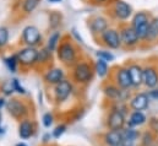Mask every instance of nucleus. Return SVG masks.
<instances>
[{"label": "nucleus", "instance_id": "393cba45", "mask_svg": "<svg viewBox=\"0 0 158 146\" xmlns=\"http://www.w3.org/2000/svg\"><path fill=\"white\" fill-rule=\"evenodd\" d=\"M59 38H60V33L59 32H54L52 36L49 37V41H48V49L50 52L55 50L56 45H58V42H59Z\"/></svg>", "mask_w": 158, "mask_h": 146}, {"label": "nucleus", "instance_id": "4c0bfd02", "mask_svg": "<svg viewBox=\"0 0 158 146\" xmlns=\"http://www.w3.org/2000/svg\"><path fill=\"white\" fill-rule=\"evenodd\" d=\"M4 106H6V102H5V100H4V98H1V97H0V108H2Z\"/></svg>", "mask_w": 158, "mask_h": 146}, {"label": "nucleus", "instance_id": "f257e3e1", "mask_svg": "<svg viewBox=\"0 0 158 146\" xmlns=\"http://www.w3.org/2000/svg\"><path fill=\"white\" fill-rule=\"evenodd\" d=\"M6 110L9 112V114H11L16 119L25 118L26 114L28 113V110H27L26 105L22 103L21 101H19V100H10L6 103Z\"/></svg>", "mask_w": 158, "mask_h": 146}, {"label": "nucleus", "instance_id": "5701e85b", "mask_svg": "<svg viewBox=\"0 0 158 146\" xmlns=\"http://www.w3.org/2000/svg\"><path fill=\"white\" fill-rule=\"evenodd\" d=\"M157 37H158V19H155L152 22H150L147 39H155Z\"/></svg>", "mask_w": 158, "mask_h": 146}, {"label": "nucleus", "instance_id": "423d86ee", "mask_svg": "<svg viewBox=\"0 0 158 146\" xmlns=\"http://www.w3.org/2000/svg\"><path fill=\"white\" fill-rule=\"evenodd\" d=\"M22 38H23V41H25L26 44H28L30 47H33V45H36L40 41V30L37 27H35V26H27L23 30Z\"/></svg>", "mask_w": 158, "mask_h": 146}, {"label": "nucleus", "instance_id": "79ce46f5", "mask_svg": "<svg viewBox=\"0 0 158 146\" xmlns=\"http://www.w3.org/2000/svg\"><path fill=\"white\" fill-rule=\"evenodd\" d=\"M152 146H158V141H157V140L153 143V145H152Z\"/></svg>", "mask_w": 158, "mask_h": 146}, {"label": "nucleus", "instance_id": "f704fd0d", "mask_svg": "<svg viewBox=\"0 0 158 146\" xmlns=\"http://www.w3.org/2000/svg\"><path fill=\"white\" fill-rule=\"evenodd\" d=\"M2 90H4V92H5L6 95H10V93L14 92V88H12L11 82H10V84H5V85L2 86Z\"/></svg>", "mask_w": 158, "mask_h": 146}, {"label": "nucleus", "instance_id": "72a5a7b5", "mask_svg": "<svg viewBox=\"0 0 158 146\" xmlns=\"http://www.w3.org/2000/svg\"><path fill=\"white\" fill-rule=\"evenodd\" d=\"M49 53H50V50H49L48 48H47V49H43L42 52H38V60H40V62H44V60L48 58Z\"/></svg>", "mask_w": 158, "mask_h": 146}, {"label": "nucleus", "instance_id": "58836bf2", "mask_svg": "<svg viewBox=\"0 0 158 146\" xmlns=\"http://www.w3.org/2000/svg\"><path fill=\"white\" fill-rule=\"evenodd\" d=\"M4 133H5V129L0 127V135H1V134H4Z\"/></svg>", "mask_w": 158, "mask_h": 146}, {"label": "nucleus", "instance_id": "cd10ccee", "mask_svg": "<svg viewBox=\"0 0 158 146\" xmlns=\"http://www.w3.org/2000/svg\"><path fill=\"white\" fill-rule=\"evenodd\" d=\"M17 60H19L17 57H10V58H6V59H5V63H6V65L9 67V69H10L11 73H15V71H16Z\"/></svg>", "mask_w": 158, "mask_h": 146}, {"label": "nucleus", "instance_id": "7c9ffc66", "mask_svg": "<svg viewBox=\"0 0 158 146\" xmlns=\"http://www.w3.org/2000/svg\"><path fill=\"white\" fill-rule=\"evenodd\" d=\"M97 55L99 59H103L104 62H112L114 60V55L109 52H104V50H101V52H97Z\"/></svg>", "mask_w": 158, "mask_h": 146}, {"label": "nucleus", "instance_id": "ddd939ff", "mask_svg": "<svg viewBox=\"0 0 158 146\" xmlns=\"http://www.w3.org/2000/svg\"><path fill=\"white\" fill-rule=\"evenodd\" d=\"M35 133V128H33V123L28 119H23L20 125H19V135L22 140H27L33 136Z\"/></svg>", "mask_w": 158, "mask_h": 146}, {"label": "nucleus", "instance_id": "473e14b6", "mask_svg": "<svg viewBox=\"0 0 158 146\" xmlns=\"http://www.w3.org/2000/svg\"><path fill=\"white\" fill-rule=\"evenodd\" d=\"M53 114H50V113H45L44 115H43V118H42V120H43V125L45 127V128H50V125L53 124Z\"/></svg>", "mask_w": 158, "mask_h": 146}, {"label": "nucleus", "instance_id": "39448f33", "mask_svg": "<svg viewBox=\"0 0 158 146\" xmlns=\"http://www.w3.org/2000/svg\"><path fill=\"white\" fill-rule=\"evenodd\" d=\"M59 59L65 64H71L75 60V49L70 43H64L59 47L58 50Z\"/></svg>", "mask_w": 158, "mask_h": 146}, {"label": "nucleus", "instance_id": "e433bc0d", "mask_svg": "<svg viewBox=\"0 0 158 146\" xmlns=\"http://www.w3.org/2000/svg\"><path fill=\"white\" fill-rule=\"evenodd\" d=\"M49 139H50V134L44 135V136H43V143H48V141H49Z\"/></svg>", "mask_w": 158, "mask_h": 146}, {"label": "nucleus", "instance_id": "f3484780", "mask_svg": "<svg viewBox=\"0 0 158 146\" xmlns=\"http://www.w3.org/2000/svg\"><path fill=\"white\" fill-rule=\"evenodd\" d=\"M44 79H45V81L48 84L58 85L59 82H61L64 80V71L61 69H52V70H49L48 73L45 74Z\"/></svg>", "mask_w": 158, "mask_h": 146}, {"label": "nucleus", "instance_id": "f03ea898", "mask_svg": "<svg viewBox=\"0 0 158 146\" xmlns=\"http://www.w3.org/2000/svg\"><path fill=\"white\" fill-rule=\"evenodd\" d=\"M125 114H123L121 112L117 110H113L110 112L108 120H107V125L109 128V130H123L125 127Z\"/></svg>", "mask_w": 158, "mask_h": 146}, {"label": "nucleus", "instance_id": "c9c22d12", "mask_svg": "<svg viewBox=\"0 0 158 146\" xmlns=\"http://www.w3.org/2000/svg\"><path fill=\"white\" fill-rule=\"evenodd\" d=\"M148 98H152L155 101H158V90H151L148 93H147Z\"/></svg>", "mask_w": 158, "mask_h": 146}, {"label": "nucleus", "instance_id": "20e7f679", "mask_svg": "<svg viewBox=\"0 0 158 146\" xmlns=\"http://www.w3.org/2000/svg\"><path fill=\"white\" fill-rule=\"evenodd\" d=\"M74 76H75V80L77 82H81V84H87L91 81L92 79V70H91V67L86 63H80L79 65L75 68V73H74Z\"/></svg>", "mask_w": 158, "mask_h": 146}, {"label": "nucleus", "instance_id": "c756f323", "mask_svg": "<svg viewBox=\"0 0 158 146\" xmlns=\"http://www.w3.org/2000/svg\"><path fill=\"white\" fill-rule=\"evenodd\" d=\"M9 41V32L5 27H0V47L5 45Z\"/></svg>", "mask_w": 158, "mask_h": 146}, {"label": "nucleus", "instance_id": "9b49d317", "mask_svg": "<svg viewBox=\"0 0 158 146\" xmlns=\"http://www.w3.org/2000/svg\"><path fill=\"white\" fill-rule=\"evenodd\" d=\"M107 146H119L123 144V133L121 130H108L103 138Z\"/></svg>", "mask_w": 158, "mask_h": 146}, {"label": "nucleus", "instance_id": "a211bd4d", "mask_svg": "<svg viewBox=\"0 0 158 146\" xmlns=\"http://www.w3.org/2000/svg\"><path fill=\"white\" fill-rule=\"evenodd\" d=\"M104 93H106L107 97H109L110 100H113V101H115V102H121V101H124V98H125L124 91L119 90L118 87L112 86V85H110V86H107V87L104 88Z\"/></svg>", "mask_w": 158, "mask_h": 146}, {"label": "nucleus", "instance_id": "c85d7f7f", "mask_svg": "<svg viewBox=\"0 0 158 146\" xmlns=\"http://www.w3.org/2000/svg\"><path fill=\"white\" fill-rule=\"evenodd\" d=\"M66 129H68V127H66L65 124H60V125H58V127L53 130V138H54V139H59V138L66 131Z\"/></svg>", "mask_w": 158, "mask_h": 146}, {"label": "nucleus", "instance_id": "ea45409f", "mask_svg": "<svg viewBox=\"0 0 158 146\" xmlns=\"http://www.w3.org/2000/svg\"><path fill=\"white\" fill-rule=\"evenodd\" d=\"M16 146H27L25 143H19V144H16Z\"/></svg>", "mask_w": 158, "mask_h": 146}, {"label": "nucleus", "instance_id": "f8f14e48", "mask_svg": "<svg viewBox=\"0 0 158 146\" xmlns=\"http://www.w3.org/2000/svg\"><path fill=\"white\" fill-rule=\"evenodd\" d=\"M148 101H150V98H148L147 93H137L135 97H132L130 106L132 110L142 112L148 107Z\"/></svg>", "mask_w": 158, "mask_h": 146}, {"label": "nucleus", "instance_id": "bb28decb", "mask_svg": "<svg viewBox=\"0 0 158 146\" xmlns=\"http://www.w3.org/2000/svg\"><path fill=\"white\" fill-rule=\"evenodd\" d=\"M38 2H40V0H25V2H23V10H25V12L33 11L37 7Z\"/></svg>", "mask_w": 158, "mask_h": 146}, {"label": "nucleus", "instance_id": "dca6fc26", "mask_svg": "<svg viewBox=\"0 0 158 146\" xmlns=\"http://www.w3.org/2000/svg\"><path fill=\"white\" fill-rule=\"evenodd\" d=\"M114 11H115V15L121 20H126L131 15V7L125 1H117L114 6Z\"/></svg>", "mask_w": 158, "mask_h": 146}, {"label": "nucleus", "instance_id": "6ab92c4d", "mask_svg": "<svg viewBox=\"0 0 158 146\" xmlns=\"http://www.w3.org/2000/svg\"><path fill=\"white\" fill-rule=\"evenodd\" d=\"M117 82H118L119 87L123 90H126L131 86V80H130V75L127 69H120L117 74Z\"/></svg>", "mask_w": 158, "mask_h": 146}, {"label": "nucleus", "instance_id": "aec40b11", "mask_svg": "<svg viewBox=\"0 0 158 146\" xmlns=\"http://www.w3.org/2000/svg\"><path fill=\"white\" fill-rule=\"evenodd\" d=\"M146 120H147V118H146V115H145L142 112L135 110L134 113H131L127 124H129L130 128H135V127H140V125L145 124Z\"/></svg>", "mask_w": 158, "mask_h": 146}, {"label": "nucleus", "instance_id": "2eb2a0df", "mask_svg": "<svg viewBox=\"0 0 158 146\" xmlns=\"http://www.w3.org/2000/svg\"><path fill=\"white\" fill-rule=\"evenodd\" d=\"M143 84L150 88H153L158 85V74L153 68L143 69Z\"/></svg>", "mask_w": 158, "mask_h": 146}, {"label": "nucleus", "instance_id": "9d476101", "mask_svg": "<svg viewBox=\"0 0 158 146\" xmlns=\"http://www.w3.org/2000/svg\"><path fill=\"white\" fill-rule=\"evenodd\" d=\"M123 133V144L125 146H135V143L140 138V133L135 130V128H124L121 130Z\"/></svg>", "mask_w": 158, "mask_h": 146}, {"label": "nucleus", "instance_id": "2f4dec72", "mask_svg": "<svg viewBox=\"0 0 158 146\" xmlns=\"http://www.w3.org/2000/svg\"><path fill=\"white\" fill-rule=\"evenodd\" d=\"M11 85H12L14 91H16V92H19V93H21V95H25V93H26L25 88L20 85V82H19V80H17V79H14V80L11 81Z\"/></svg>", "mask_w": 158, "mask_h": 146}, {"label": "nucleus", "instance_id": "4468645a", "mask_svg": "<svg viewBox=\"0 0 158 146\" xmlns=\"http://www.w3.org/2000/svg\"><path fill=\"white\" fill-rule=\"evenodd\" d=\"M120 39L123 43H125L126 45H134L139 42V36L136 33V31L132 27H126L121 31L120 33Z\"/></svg>", "mask_w": 158, "mask_h": 146}, {"label": "nucleus", "instance_id": "0eeeda50", "mask_svg": "<svg viewBox=\"0 0 158 146\" xmlns=\"http://www.w3.org/2000/svg\"><path fill=\"white\" fill-rule=\"evenodd\" d=\"M73 91V86L69 81L63 80L61 82H59L55 86V98L58 102H64L71 93Z\"/></svg>", "mask_w": 158, "mask_h": 146}, {"label": "nucleus", "instance_id": "412c9836", "mask_svg": "<svg viewBox=\"0 0 158 146\" xmlns=\"http://www.w3.org/2000/svg\"><path fill=\"white\" fill-rule=\"evenodd\" d=\"M91 28L94 33H103L107 30V21L102 17H97L91 22Z\"/></svg>", "mask_w": 158, "mask_h": 146}, {"label": "nucleus", "instance_id": "6e6552de", "mask_svg": "<svg viewBox=\"0 0 158 146\" xmlns=\"http://www.w3.org/2000/svg\"><path fill=\"white\" fill-rule=\"evenodd\" d=\"M102 37H103V41L106 42V44L112 48V49H117L119 48L120 43H121V39H120V36L118 35V32L115 30H106L103 33H102Z\"/></svg>", "mask_w": 158, "mask_h": 146}, {"label": "nucleus", "instance_id": "37998d69", "mask_svg": "<svg viewBox=\"0 0 158 146\" xmlns=\"http://www.w3.org/2000/svg\"><path fill=\"white\" fill-rule=\"evenodd\" d=\"M1 120H2V115H1V112H0V124H1Z\"/></svg>", "mask_w": 158, "mask_h": 146}, {"label": "nucleus", "instance_id": "b1692460", "mask_svg": "<svg viewBox=\"0 0 158 146\" xmlns=\"http://www.w3.org/2000/svg\"><path fill=\"white\" fill-rule=\"evenodd\" d=\"M96 71L98 74L99 77H104L108 73V64L103 59H99L96 64Z\"/></svg>", "mask_w": 158, "mask_h": 146}, {"label": "nucleus", "instance_id": "a18cd8bd", "mask_svg": "<svg viewBox=\"0 0 158 146\" xmlns=\"http://www.w3.org/2000/svg\"><path fill=\"white\" fill-rule=\"evenodd\" d=\"M140 146H142V145H140Z\"/></svg>", "mask_w": 158, "mask_h": 146}, {"label": "nucleus", "instance_id": "1a4fd4ad", "mask_svg": "<svg viewBox=\"0 0 158 146\" xmlns=\"http://www.w3.org/2000/svg\"><path fill=\"white\" fill-rule=\"evenodd\" d=\"M129 75L131 80V86L139 87L141 84H143V69L139 65H131L129 69Z\"/></svg>", "mask_w": 158, "mask_h": 146}, {"label": "nucleus", "instance_id": "c03bdc74", "mask_svg": "<svg viewBox=\"0 0 158 146\" xmlns=\"http://www.w3.org/2000/svg\"><path fill=\"white\" fill-rule=\"evenodd\" d=\"M98 1H104V0H98Z\"/></svg>", "mask_w": 158, "mask_h": 146}, {"label": "nucleus", "instance_id": "a878e982", "mask_svg": "<svg viewBox=\"0 0 158 146\" xmlns=\"http://www.w3.org/2000/svg\"><path fill=\"white\" fill-rule=\"evenodd\" d=\"M155 141H156V140H155V138H153L152 133L146 131V133H145V134L141 136V144H140V145H142V146H152Z\"/></svg>", "mask_w": 158, "mask_h": 146}, {"label": "nucleus", "instance_id": "7ed1b4c3", "mask_svg": "<svg viewBox=\"0 0 158 146\" xmlns=\"http://www.w3.org/2000/svg\"><path fill=\"white\" fill-rule=\"evenodd\" d=\"M19 62L23 65H32L38 60V50H36L33 47H27L22 49L19 55Z\"/></svg>", "mask_w": 158, "mask_h": 146}, {"label": "nucleus", "instance_id": "a19ab883", "mask_svg": "<svg viewBox=\"0 0 158 146\" xmlns=\"http://www.w3.org/2000/svg\"><path fill=\"white\" fill-rule=\"evenodd\" d=\"M48 1H50V2H60L61 0H48Z\"/></svg>", "mask_w": 158, "mask_h": 146}, {"label": "nucleus", "instance_id": "4be33fe9", "mask_svg": "<svg viewBox=\"0 0 158 146\" xmlns=\"http://www.w3.org/2000/svg\"><path fill=\"white\" fill-rule=\"evenodd\" d=\"M148 16L145 14V12H139L135 15L134 20H132V28L136 30L141 26H145V25H148Z\"/></svg>", "mask_w": 158, "mask_h": 146}]
</instances>
